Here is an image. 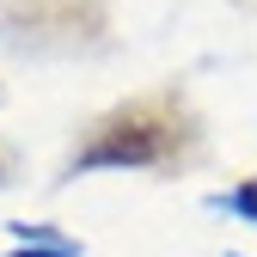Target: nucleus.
Here are the masks:
<instances>
[{
    "label": "nucleus",
    "mask_w": 257,
    "mask_h": 257,
    "mask_svg": "<svg viewBox=\"0 0 257 257\" xmlns=\"http://www.w3.org/2000/svg\"><path fill=\"white\" fill-rule=\"evenodd\" d=\"M208 208H227V214H245L251 227H257V178H245V184H233L227 196H208Z\"/></svg>",
    "instance_id": "nucleus-3"
},
{
    "label": "nucleus",
    "mask_w": 257,
    "mask_h": 257,
    "mask_svg": "<svg viewBox=\"0 0 257 257\" xmlns=\"http://www.w3.org/2000/svg\"><path fill=\"white\" fill-rule=\"evenodd\" d=\"M196 141L190 110L178 98H128L116 110H104L86 128V141L74 153V172H159Z\"/></svg>",
    "instance_id": "nucleus-1"
},
{
    "label": "nucleus",
    "mask_w": 257,
    "mask_h": 257,
    "mask_svg": "<svg viewBox=\"0 0 257 257\" xmlns=\"http://www.w3.org/2000/svg\"><path fill=\"white\" fill-rule=\"evenodd\" d=\"M7 25L19 37L92 43L104 31V0H7Z\"/></svg>",
    "instance_id": "nucleus-2"
},
{
    "label": "nucleus",
    "mask_w": 257,
    "mask_h": 257,
    "mask_svg": "<svg viewBox=\"0 0 257 257\" xmlns=\"http://www.w3.org/2000/svg\"><path fill=\"white\" fill-rule=\"evenodd\" d=\"M7 257H80V245H74V239H55V245H13Z\"/></svg>",
    "instance_id": "nucleus-5"
},
{
    "label": "nucleus",
    "mask_w": 257,
    "mask_h": 257,
    "mask_svg": "<svg viewBox=\"0 0 257 257\" xmlns=\"http://www.w3.org/2000/svg\"><path fill=\"white\" fill-rule=\"evenodd\" d=\"M227 257H239V251H227Z\"/></svg>",
    "instance_id": "nucleus-6"
},
{
    "label": "nucleus",
    "mask_w": 257,
    "mask_h": 257,
    "mask_svg": "<svg viewBox=\"0 0 257 257\" xmlns=\"http://www.w3.org/2000/svg\"><path fill=\"white\" fill-rule=\"evenodd\" d=\"M13 239H19V245H55L61 233L43 227V220H13Z\"/></svg>",
    "instance_id": "nucleus-4"
}]
</instances>
